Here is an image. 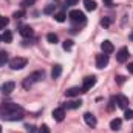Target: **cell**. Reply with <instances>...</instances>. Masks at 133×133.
Returning a JSON list of instances; mask_svg holds the SVG:
<instances>
[{
    "instance_id": "6da1fadb",
    "label": "cell",
    "mask_w": 133,
    "mask_h": 133,
    "mask_svg": "<svg viewBox=\"0 0 133 133\" xmlns=\"http://www.w3.org/2000/svg\"><path fill=\"white\" fill-rule=\"evenodd\" d=\"M45 77V71L42 70V71H34V73H31L25 81H23V87L25 88H28V87H31L34 82H39V81H42Z\"/></svg>"
},
{
    "instance_id": "7a4b0ae2",
    "label": "cell",
    "mask_w": 133,
    "mask_h": 133,
    "mask_svg": "<svg viewBox=\"0 0 133 133\" xmlns=\"http://www.w3.org/2000/svg\"><path fill=\"white\" fill-rule=\"evenodd\" d=\"M68 17H70V20L74 23V25H82V23H85V14L82 12V11H79V9H73V11H70V14H68Z\"/></svg>"
},
{
    "instance_id": "3957f363",
    "label": "cell",
    "mask_w": 133,
    "mask_h": 133,
    "mask_svg": "<svg viewBox=\"0 0 133 133\" xmlns=\"http://www.w3.org/2000/svg\"><path fill=\"white\" fill-rule=\"evenodd\" d=\"M2 118L5 121H22L25 118L23 110H16V111H5L2 113Z\"/></svg>"
},
{
    "instance_id": "277c9868",
    "label": "cell",
    "mask_w": 133,
    "mask_h": 133,
    "mask_svg": "<svg viewBox=\"0 0 133 133\" xmlns=\"http://www.w3.org/2000/svg\"><path fill=\"white\" fill-rule=\"evenodd\" d=\"M28 64V61L25 59V57H14L11 62H9V66L12 68V70H22V68H25Z\"/></svg>"
},
{
    "instance_id": "5b68a950",
    "label": "cell",
    "mask_w": 133,
    "mask_h": 133,
    "mask_svg": "<svg viewBox=\"0 0 133 133\" xmlns=\"http://www.w3.org/2000/svg\"><path fill=\"white\" fill-rule=\"evenodd\" d=\"M95 84H96V76H87V77L84 79L82 91H84V93H87L88 90H91V88L95 87Z\"/></svg>"
},
{
    "instance_id": "8992f818",
    "label": "cell",
    "mask_w": 133,
    "mask_h": 133,
    "mask_svg": "<svg viewBox=\"0 0 133 133\" xmlns=\"http://www.w3.org/2000/svg\"><path fill=\"white\" fill-rule=\"evenodd\" d=\"M108 65V54H105V53H101L96 56V66L98 68H105V66Z\"/></svg>"
},
{
    "instance_id": "52a82bcc",
    "label": "cell",
    "mask_w": 133,
    "mask_h": 133,
    "mask_svg": "<svg viewBox=\"0 0 133 133\" xmlns=\"http://www.w3.org/2000/svg\"><path fill=\"white\" fill-rule=\"evenodd\" d=\"M127 59H129V50H127L125 46H122V48L116 53V61L121 62V64H124Z\"/></svg>"
},
{
    "instance_id": "ba28073f",
    "label": "cell",
    "mask_w": 133,
    "mask_h": 133,
    "mask_svg": "<svg viewBox=\"0 0 133 133\" xmlns=\"http://www.w3.org/2000/svg\"><path fill=\"white\" fill-rule=\"evenodd\" d=\"M53 118H54V121H57V122L64 121V118H65V108H64V107L54 108V110H53Z\"/></svg>"
},
{
    "instance_id": "9c48e42d",
    "label": "cell",
    "mask_w": 133,
    "mask_h": 133,
    "mask_svg": "<svg viewBox=\"0 0 133 133\" xmlns=\"http://www.w3.org/2000/svg\"><path fill=\"white\" fill-rule=\"evenodd\" d=\"M113 99L116 101V104H118V107H119V108H124V110H125V108L129 107V99H127L124 95H118V96H116V98H113Z\"/></svg>"
},
{
    "instance_id": "30bf717a",
    "label": "cell",
    "mask_w": 133,
    "mask_h": 133,
    "mask_svg": "<svg viewBox=\"0 0 133 133\" xmlns=\"http://www.w3.org/2000/svg\"><path fill=\"white\" fill-rule=\"evenodd\" d=\"M84 119H85V122H87V125L88 127H96L98 125V121H96V116L95 115H91V113H85L84 115Z\"/></svg>"
},
{
    "instance_id": "8fae6325",
    "label": "cell",
    "mask_w": 133,
    "mask_h": 133,
    "mask_svg": "<svg viewBox=\"0 0 133 133\" xmlns=\"http://www.w3.org/2000/svg\"><path fill=\"white\" fill-rule=\"evenodd\" d=\"M19 33L22 37H25V39H28V37H33V28L31 26H28V25H23V26H20V30H19Z\"/></svg>"
},
{
    "instance_id": "7c38bea8",
    "label": "cell",
    "mask_w": 133,
    "mask_h": 133,
    "mask_svg": "<svg viewBox=\"0 0 133 133\" xmlns=\"http://www.w3.org/2000/svg\"><path fill=\"white\" fill-rule=\"evenodd\" d=\"M101 50H102V53H105V54H110V53H113L115 46H113V43H111L110 40H104V42L101 43Z\"/></svg>"
},
{
    "instance_id": "4fadbf2b",
    "label": "cell",
    "mask_w": 133,
    "mask_h": 133,
    "mask_svg": "<svg viewBox=\"0 0 133 133\" xmlns=\"http://www.w3.org/2000/svg\"><path fill=\"white\" fill-rule=\"evenodd\" d=\"M2 110H3V113H5V111H16V110H23V108H22L20 105H17V104H11V102H9V104H3V105H2Z\"/></svg>"
},
{
    "instance_id": "5bb4252c",
    "label": "cell",
    "mask_w": 133,
    "mask_h": 133,
    "mask_svg": "<svg viewBox=\"0 0 133 133\" xmlns=\"http://www.w3.org/2000/svg\"><path fill=\"white\" fill-rule=\"evenodd\" d=\"M81 93H84L82 91V88H79V87H71V88H68L65 91V95L68 98H74V96H79Z\"/></svg>"
},
{
    "instance_id": "9a60e30c",
    "label": "cell",
    "mask_w": 133,
    "mask_h": 133,
    "mask_svg": "<svg viewBox=\"0 0 133 133\" xmlns=\"http://www.w3.org/2000/svg\"><path fill=\"white\" fill-rule=\"evenodd\" d=\"M14 87H16V84L9 81V82H5V84H3L2 90H3V93H5V95H9V93H12V91H14Z\"/></svg>"
},
{
    "instance_id": "2e32d148",
    "label": "cell",
    "mask_w": 133,
    "mask_h": 133,
    "mask_svg": "<svg viewBox=\"0 0 133 133\" xmlns=\"http://www.w3.org/2000/svg\"><path fill=\"white\" fill-rule=\"evenodd\" d=\"M82 105V101L81 99H77V101H68L65 104V107L66 108H71V110H76V108H79Z\"/></svg>"
},
{
    "instance_id": "e0dca14e",
    "label": "cell",
    "mask_w": 133,
    "mask_h": 133,
    "mask_svg": "<svg viewBox=\"0 0 133 133\" xmlns=\"http://www.w3.org/2000/svg\"><path fill=\"white\" fill-rule=\"evenodd\" d=\"M61 74H62V65H54L53 70H51V77L53 79H57Z\"/></svg>"
},
{
    "instance_id": "ac0fdd59",
    "label": "cell",
    "mask_w": 133,
    "mask_h": 133,
    "mask_svg": "<svg viewBox=\"0 0 133 133\" xmlns=\"http://www.w3.org/2000/svg\"><path fill=\"white\" fill-rule=\"evenodd\" d=\"M2 42H5V43H11L12 42V33L9 30H5V33L2 34Z\"/></svg>"
},
{
    "instance_id": "d6986e66",
    "label": "cell",
    "mask_w": 133,
    "mask_h": 133,
    "mask_svg": "<svg viewBox=\"0 0 133 133\" xmlns=\"http://www.w3.org/2000/svg\"><path fill=\"white\" fill-rule=\"evenodd\" d=\"M84 5H85V9L87 11H95L98 8V5H96L95 0H84Z\"/></svg>"
},
{
    "instance_id": "ffe728a7",
    "label": "cell",
    "mask_w": 133,
    "mask_h": 133,
    "mask_svg": "<svg viewBox=\"0 0 133 133\" xmlns=\"http://www.w3.org/2000/svg\"><path fill=\"white\" fill-rule=\"evenodd\" d=\"M121 125H122V121H121V119H118V118H116V119H113V121L110 122V129H111V130H115V132H116V130H119V129H121Z\"/></svg>"
},
{
    "instance_id": "44dd1931",
    "label": "cell",
    "mask_w": 133,
    "mask_h": 133,
    "mask_svg": "<svg viewBox=\"0 0 133 133\" xmlns=\"http://www.w3.org/2000/svg\"><path fill=\"white\" fill-rule=\"evenodd\" d=\"M8 62V53L6 51H0V66H3Z\"/></svg>"
},
{
    "instance_id": "7402d4cb",
    "label": "cell",
    "mask_w": 133,
    "mask_h": 133,
    "mask_svg": "<svg viewBox=\"0 0 133 133\" xmlns=\"http://www.w3.org/2000/svg\"><path fill=\"white\" fill-rule=\"evenodd\" d=\"M46 39H48V42L50 43H57V34H54V33H48L46 34Z\"/></svg>"
},
{
    "instance_id": "603a6c76",
    "label": "cell",
    "mask_w": 133,
    "mask_h": 133,
    "mask_svg": "<svg viewBox=\"0 0 133 133\" xmlns=\"http://www.w3.org/2000/svg\"><path fill=\"white\" fill-rule=\"evenodd\" d=\"M54 11H56V5H48V6H45V9H43L45 14H54Z\"/></svg>"
},
{
    "instance_id": "cb8c5ba5",
    "label": "cell",
    "mask_w": 133,
    "mask_h": 133,
    "mask_svg": "<svg viewBox=\"0 0 133 133\" xmlns=\"http://www.w3.org/2000/svg\"><path fill=\"white\" fill-rule=\"evenodd\" d=\"M111 22H113V19H111V17H104V19L101 20V25L107 28V26H110V25H111Z\"/></svg>"
},
{
    "instance_id": "d4e9b609",
    "label": "cell",
    "mask_w": 133,
    "mask_h": 133,
    "mask_svg": "<svg viewBox=\"0 0 133 133\" xmlns=\"http://www.w3.org/2000/svg\"><path fill=\"white\" fill-rule=\"evenodd\" d=\"M54 19L57 20V22H65V19H66V16H65V12H57V14H54Z\"/></svg>"
},
{
    "instance_id": "484cf974",
    "label": "cell",
    "mask_w": 133,
    "mask_h": 133,
    "mask_svg": "<svg viewBox=\"0 0 133 133\" xmlns=\"http://www.w3.org/2000/svg\"><path fill=\"white\" fill-rule=\"evenodd\" d=\"M25 16H26V12H25L23 9H20V11H16V12L12 14V17H14L16 20H17V19H22V17H25Z\"/></svg>"
},
{
    "instance_id": "4316f807",
    "label": "cell",
    "mask_w": 133,
    "mask_h": 133,
    "mask_svg": "<svg viewBox=\"0 0 133 133\" xmlns=\"http://www.w3.org/2000/svg\"><path fill=\"white\" fill-rule=\"evenodd\" d=\"M62 46H64V50H65V51H70V50L73 48V40H70V39L65 40V42L62 43Z\"/></svg>"
},
{
    "instance_id": "83f0119b",
    "label": "cell",
    "mask_w": 133,
    "mask_h": 133,
    "mask_svg": "<svg viewBox=\"0 0 133 133\" xmlns=\"http://www.w3.org/2000/svg\"><path fill=\"white\" fill-rule=\"evenodd\" d=\"M124 118H125L127 121H132V119H133V110L125 108V115H124Z\"/></svg>"
},
{
    "instance_id": "f1b7e54d",
    "label": "cell",
    "mask_w": 133,
    "mask_h": 133,
    "mask_svg": "<svg viewBox=\"0 0 133 133\" xmlns=\"http://www.w3.org/2000/svg\"><path fill=\"white\" fill-rule=\"evenodd\" d=\"M8 23H9V20H8L6 17H3V16H0V30H2V28H5V26H6Z\"/></svg>"
},
{
    "instance_id": "f546056e",
    "label": "cell",
    "mask_w": 133,
    "mask_h": 133,
    "mask_svg": "<svg viewBox=\"0 0 133 133\" xmlns=\"http://www.w3.org/2000/svg\"><path fill=\"white\" fill-rule=\"evenodd\" d=\"M115 81H116V84H118V85H122V84L125 82V76H116V77H115Z\"/></svg>"
},
{
    "instance_id": "4dcf8cb0",
    "label": "cell",
    "mask_w": 133,
    "mask_h": 133,
    "mask_svg": "<svg viewBox=\"0 0 133 133\" xmlns=\"http://www.w3.org/2000/svg\"><path fill=\"white\" fill-rule=\"evenodd\" d=\"M34 2H36V0H23V2H22V6H23V8H28V6L34 5Z\"/></svg>"
},
{
    "instance_id": "1f68e13d",
    "label": "cell",
    "mask_w": 133,
    "mask_h": 133,
    "mask_svg": "<svg viewBox=\"0 0 133 133\" xmlns=\"http://www.w3.org/2000/svg\"><path fill=\"white\" fill-rule=\"evenodd\" d=\"M77 3H79V0H65L66 6H74V5H77Z\"/></svg>"
},
{
    "instance_id": "d6a6232c",
    "label": "cell",
    "mask_w": 133,
    "mask_h": 133,
    "mask_svg": "<svg viewBox=\"0 0 133 133\" xmlns=\"http://www.w3.org/2000/svg\"><path fill=\"white\" fill-rule=\"evenodd\" d=\"M39 133H50V127H48V125H42V127L39 129Z\"/></svg>"
},
{
    "instance_id": "836d02e7",
    "label": "cell",
    "mask_w": 133,
    "mask_h": 133,
    "mask_svg": "<svg viewBox=\"0 0 133 133\" xmlns=\"http://www.w3.org/2000/svg\"><path fill=\"white\" fill-rule=\"evenodd\" d=\"M25 129H26V130H28V132H30V133H36V132H37V130H36V127H34V125H26V127H25Z\"/></svg>"
},
{
    "instance_id": "e575fe53",
    "label": "cell",
    "mask_w": 133,
    "mask_h": 133,
    "mask_svg": "<svg viewBox=\"0 0 133 133\" xmlns=\"http://www.w3.org/2000/svg\"><path fill=\"white\" fill-rule=\"evenodd\" d=\"M127 70H129V73H132L133 74V62H130V64L127 65Z\"/></svg>"
},
{
    "instance_id": "d590c367",
    "label": "cell",
    "mask_w": 133,
    "mask_h": 133,
    "mask_svg": "<svg viewBox=\"0 0 133 133\" xmlns=\"http://www.w3.org/2000/svg\"><path fill=\"white\" fill-rule=\"evenodd\" d=\"M104 5H107V6H111V5H113V0H104Z\"/></svg>"
},
{
    "instance_id": "8d00e7d4",
    "label": "cell",
    "mask_w": 133,
    "mask_h": 133,
    "mask_svg": "<svg viewBox=\"0 0 133 133\" xmlns=\"http://www.w3.org/2000/svg\"><path fill=\"white\" fill-rule=\"evenodd\" d=\"M129 37H130V40H132V42H133V31H132V33H130V36H129Z\"/></svg>"
},
{
    "instance_id": "74e56055",
    "label": "cell",
    "mask_w": 133,
    "mask_h": 133,
    "mask_svg": "<svg viewBox=\"0 0 133 133\" xmlns=\"http://www.w3.org/2000/svg\"><path fill=\"white\" fill-rule=\"evenodd\" d=\"M0 42H2V36H0Z\"/></svg>"
},
{
    "instance_id": "f35d334b",
    "label": "cell",
    "mask_w": 133,
    "mask_h": 133,
    "mask_svg": "<svg viewBox=\"0 0 133 133\" xmlns=\"http://www.w3.org/2000/svg\"><path fill=\"white\" fill-rule=\"evenodd\" d=\"M0 133H2V127H0Z\"/></svg>"
},
{
    "instance_id": "ab89813d",
    "label": "cell",
    "mask_w": 133,
    "mask_h": 133,
    "mask_svg": "<svg viewBox=\"0 0 133 133\" xmlns=\"http://www.w3.org/2000/svg\"><path fill=\"white\" fill-rule=\"evenodd\" d=\"M132 133H133V132H132Z\"/></svg>"
}]
</instances>
